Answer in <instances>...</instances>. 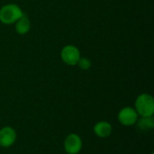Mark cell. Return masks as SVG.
Returning <instances> with one entry per match:
<instances>
[{"mask_svg": "<svg viewBox=\"0 0 154 154\" xmlns=\"http://www.w3.org/2000/svg\"><path fill=\"white\" fill-rule=\"evenodd\" d=\"M112 125L106 121H100L94 125V134L100 138H106L112 134Z\"/></svg>", "mask_w": 154, "mask_h": 154, "instance_id": "7", "label": "cell"}, {"mask_svg": "<svg viewBox=\"0 0 154 154\" xmlns=\"http://www.w3.org/2000/svg\"><path fill=\"white\" fill-rule=\"evenodd\" d=\"M117 118L121 125L125 126H131L136 124L139 116L134 108L131 106H126L120 110Z\"/></svg>", "mask_w": 154, "mask_h": 154, "instance_id": "3", "label": "cell"}, {"mask_svg": "<svg viewBox=\"0 0 154 154\" xmlns=\"http://www.w3.org/2000/svg\"><path fill=\"white\" fill-rule=\"evenodd\" d=\"M140 116H152L154 114V99L149 94H142L135 100L134 108Z\"/></svg>", "mask_w": 154, "mask_h": 154, "instance_id": "1", "label": "cell"}, {"mask_svg": "<svg viewBox=\"0 0 154 154\" xmlns=\"http://www.w3.org/2000/svg\"><path fill=\"white\" fill-rule=\"evenodd\" d=\"M22 15L23 14L19 6L14 4L6 5L0 10V21L6 24L16 22Z\"/></svg>", "mask_w": 154, "mask_h": 154, "instance_id": "2", "label": "cell"}, {"mask_svg": "<svg viewBox=\"0 0 154 154\" xmlns=\"http://www.w3.org/2000/svg\"><path fill=\"white\" fill-rule=\"evenodd\" d=\"M138 128L143 131H149L153 129L154 127V119L152 116H141V118L137 120L136 122Z\"/></svg>", "mask_w": 154, "mask_h": 154, "instance_id": "8", "label": "cell"}, {"mask_svg": "<svg viewBox=\"0 0 154 154\" xmlns=\"http://www.w3.org/2000/svg\"><path fill=\"white\" fill-rule=\"evenodd\" d=\"M79 68L80 69H89V67H90V61L88 60V59H86V58H82V59H79Z\"/></svg>", "mask_w": 154, "mask_h": 154, "instance_id": "10", "label": "cell"}, {"mask_svg": "<svg viewBox=\"0 0 154 154\" xmlns=\"http://www.w3.org/2000/svg\"><path fill=\"white\" fill-rule=\"evenodd\" d=\"M16 32L20 34H24L30 30V21L27 17L22 15L17 21H16Z\"/></svg>", "mask_w": 154, "mask_h": 154, "instance_id": "9", "label": "cell"}, {"mask_svg": "<svg viewBox=\"0 0 154 154\" xmlns=\"http://www.w3.org/2000/svg\"><path fill=\"white\" fill-rule=\"evenodd\" d=\"M61 59L62 60L70 66L76 65L79 59H80V54L79 50L72 45H68L66 47H64L61 51Z\"/></svg>", "mask_w": 154, "mask_h": 154, "instance_id": "5", "label": "cell"}, {"mask_svg": "<svg viewBox=\"0 0 154 154\" xmlns=\"http://www.w3.org/2000/svg\"><path fill=\"white\" fill-rule=\"evenodd\" d=\"M82 140L77 134H69L64 141V150L68 154H78L82 149Z\"/></svg>", "mask_w": 154, "mask_h": 154, "instance_id": "4", "label": "cell"}, {"mask_svg": "<svg viewBox=\"0 0 154 154\" xmlns=\"http://www.w3.org/2000/svg\"><path fill=\"white\" fill-rule=\"evenodd\" d=\"M16 141V132L10 126L0 129V146L3 148L11 147Z\"/></svg>", "mask_w": 154, "mask_h": 154, "instance_id": "6", "label": "cell"}]
</instances>
